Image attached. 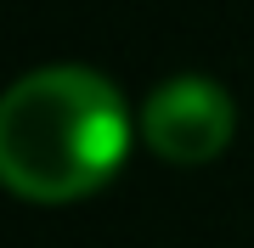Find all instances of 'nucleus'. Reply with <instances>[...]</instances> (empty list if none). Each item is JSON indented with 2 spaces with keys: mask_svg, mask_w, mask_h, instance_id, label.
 Masks as SVG:
<instances>
[{
  "mask_svg": "<svg viewBox=\"0 0 254 248\" xmlns=\"http://www.w3.org/2000/svg\"><path fill=\"white\" fill-rule=\"evenodd\" d=\"M130 152V107L108 74L51 62L0 91V186L28 203L91 198Z\"/></svg>",
  "mask_w": 254,
  "mask_h": 248,
  "instance_id": "f257e3e1",
  "label": "nucleus"
},
{
  "mask_svg": "<svg viewBox=\"0 0 254 248\" xmlns=\"http://www.w3.org/2000/svg\"><path fill=\"white\" fill-rule=\"evenodd\" d=\"M237 107L232 91L209 74H175L153 85V96L141 101V136L147 147L170 164H203L232 141Z\"/></svg>",
  "mask_w": 254,
  "mask_h": 248,
  "instance_id": "f03ea898",
  "label": "nucleus"
}]
</instances>
